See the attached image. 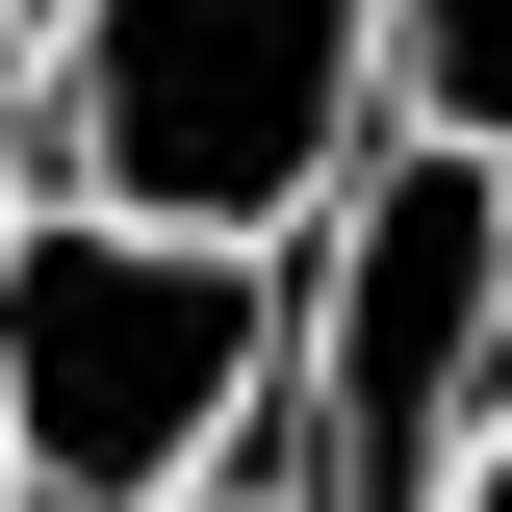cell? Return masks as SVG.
Listing matches in <instances>:
<instances>
[{
  "mask_svg": "<svg viewBox=\"0 0 512 512\" xmlns=\"http://www.w3.org/2000/svg\"><path fill=\"white\" fill-rule=\"evenodd\" d=\"M26 205H52V52L0 26V231H26Z\"/></svg>",
  "mask_w": 512,
  "mask_h": 512,
  "instance_id": "cell-5",
  "label": "cell"
},
{
  "mask_svg": "<svg viewBox=\"0 0 512 512\" xmlns=\"http://www.w3.org/2000/svg\"><path fill=\"white\" fill-rule=\"evenodd\" d=\"M384 128L512 154V0H384Z\"/></svg>",
  "mask_w": 512,
  "mask_h": 512,
  "instance_id": "cell-4",
  "label": "cell"
},
{
  "mask_svg": "<svg viewBox=\"0 0 512 512\" xmlns=\"http://www.w3.org/2000/svg\"><path fill=\"white\" fill-rule=\"evenodd\" d=\"M359 154H384V0H77L52 26V205L282 256Z\"/></svg>",
  "mask_w": 512,
  "mask_h": 512,
  "instance_id": "cell-3",
  "label": "cell"
},
{
  "mask_svg": "<svg viewBox=\"0 0 512 512\" xmlns=\"http://www.w3.org/2000/svg\"><path fill=\"white\" fill-rule=\"evenodd\" d=\"M436 512H512V410H487V436H461V487H436Z\"/></svg>",
  "mask_w": 512,
  "mask_h": 512,
  "instance_id": "cell-7",
  "label": "cell"
},
{
  "mask_svg": "<svg viewBox=\"0 0 512 512\" xmlns=\"http://www.w3.org/2000/svg\"><path fill=\"white\" fill-rule=\"evenodd\" d=\"M487 410H512V154L384 128L282 231V410H256V461H282V512H436Z\"/></svg>",
  "mask_w": 512,
  "mask_h": 512,
  "instance_id": "cell-1",
  "label": "cell"
},
{
  "mask_svg": "<svg viewBox=\"0 0 512 512\" xmlns=\"http://www.w3.org/2000/svg\"><path fill=\"white\" fill-rule=\"evenodd\" d=\"M154 512H282V461H205V487H154Z\"/></svg>",
  "mask_w": 512,
  "mask_h": 512,
  "instance_id": "cell-6",
  "label": "cell"
},
{
  "mask_svg": "<svg viewBox=\"0 0 512 512\" xmlns=\"http://www.w3.org/2000/svg\"><path fill=\"white\" fill-rule=\"evenodd\" d=\"M0 512H26V461H0Z\"/></svg>",
  "mask_w": 512,
  "mask_h": 512,
  "instance_id": "cell-9",
  "label": "cell"
},
{
  "mask_svg": "<svg viewBox=\"0 0 512 512\" xmlns=\"http://www.w3.org/2000/svg\"><path fill=\"white\" fill-rule=\"evenodd\" d=\"M0 26H26V52H52V26H77V0H0Z\"/></svg>",
  "mask_w": 512,
  "mask_h": 512,
  "instance_id": "cell-8",
  "label": "cell"
},
{
  "mask_svg": "<svg viewBox=\"0 0 512 512\" xmlns=\"http://www.w3.org/2000/svg\"><path fill=\"white\" fill-rule=\"evenodd\" d=\"M282 410V256L154 231V205H26L0 231V461L26 512H154L205 461H256Z\"/></svg>",
  "mask_w": 512,
  "mask_h": 512,
  "instance_id": "cell-2",
  "label": "cell"
}]
</instances>
